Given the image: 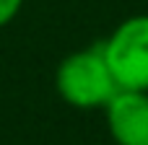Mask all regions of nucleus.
<instances>
[{"label": "nucleus", "mask_w": 148, "mask_h": 145, "mask_svg": "<svg viewBox=\"0 0 148 145\" xmlns=\"http://www.w3.org/2000/svg\"><path fill=\"white\" fill-rule=\"evenodd\" d=\"M57 91L68 104L78 109H96V106H107L120 93V86L104 60V49L96 47V49L75 52L60 62Z\"/></svg>", "instance_id": "nucleus-1"}, {"label": "nucleus", "mask_w": 148, "mask_h": 145, "mask_svg": "<svg viewBox=\"0 0 148 145\" xmlns=\"http://www.w3.org/2000/svg\"><path fill=\"white\" fill-rule=\"evenodd\" d=\"M107 122L117 145H148V93L120 91L107 104Z\"/></svg>", "instance_id": "nucleus-3"}, {"label": "nucleus", "mask_w": 148, "mask_h": 145, "mask_svg": "<svg viewBox=\"0 0 148 145\" xmlns=\"http://www.w3.org/2000/svg\"><path fill=\"white\" fill-rule=\"evenodd\" d=\"M101 49L120 91H148V16L122 21Z\"/></svg>", "instance_id": "nucleus-2"}, {"label": "nucleus", "mask_w": 148, "mask_h": 145, "mask_svg": "<svg viewBox=\"0 0 148 145\" xmlns=\"http://www.w3.org/2000/svg\"><path fill=\"white\" fill-rule=\"evenodd\" d=\"M23 0H0V26H5L18 10H21Z\"/></svg>", "instance_id": "nucleus-4"}]
</instances>
